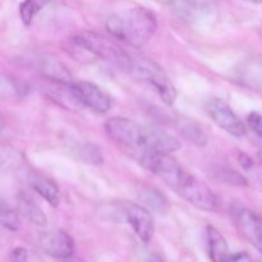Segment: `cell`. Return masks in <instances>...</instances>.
<instances>
[{
	"label": "cell",
	"instance_id": "obj_1",
	"mask_svg": "<svg viewBox=\"0 0 262 262\" xmlns=\"http://www.w3.org/2000/svg\"><path fill=\"white\" fill-rule=\"evenodd\" d=\"M104 127L107 136L133 159L147 152L171 154L181 148V142L170 133L151 125H142L128 118H110Z\"/></svg>",
	"mask_w": 262,
	"mask_h": 262
},
{
	"label": "cell",
	"instance_id": "obj_2",
	"mask_svg": "<svg viewBox=\"0 0 262 262\" xmlns=\"http://www.w3.org/2000/svg\"><path fill=\"white\" fill-rule=\"evenodd\" d=\"M110 36L136 49L143 48L158 30L155 14L147 8L135 7L109 15L105 22Z\"/></svg>",
	"mask_w": 262,
	"mask_h": 262
},
{
	"label": "cell",
	"instance_id": "obj_3",
	"mask_svg": "<svg viewBox=\"0 0 262 262\" xmlns=\"http://www.w3.org/2000/svg\"><path fill=\"white\" fill-rule=\"evenodd\" d=\"M166 186L170 187L192 206L202 211L212 212L219 209L220 200L212 189L196 177L191 176L183 168L166 183Z\"/></svg>",
	"mask_w": 262,
	"mask_h": 262
},
{
	"label": "cell",
	"instance_id": "obj_4",
	"mask_svg": "<svg viewBox=\"0 0 262 262\" xmlns=\"http://www.w3.org/2000/svg\"><path fill=\"white\" fill-rule=\"evenodd\" d=\"M72 42L79 49L97 56L105 61L128 69L132 53H128L114 37H107L97 32H83L72 38Z\"/></svg>",
	"mask_w": 262,
	"mask_h": 262
},
{
	"label": "cell",
	"instance_id": "obj_5",
	"mask_svg": "<svg viewBox=\"0 0 262 262\" xmlns=\"http://www.w3.org/2000/svg\"><path fill=\"white\" fill-rule=\"evenodd\" d=\"M127 71L130 72L137 78L143 79L145 82L150 83L166 105L171 106L176 102V87L171 83L166 72L156 61L151 60L146 56L132 54Z\"/></svg>",
	"mask_w": 262,
	"mask_h": 262
},
{
	"label": "cell",
	"instance_id": "obj_6",
	"mask_svg": "<svg viewBox=\"0 0 262 262\" xmlns=\"http://www.w3.org/2000/svg\"><path fill=\"white\" fill-rule=\"evenodd\" d=\"M205 110L210 119L229 135L234 136V137H242L247 133L245 123L235 115L232 107L222 99H217V97L210 99L205 105Z\"/></svg>",
	"mask_w": 262,
	"mask_h": 262
},
{
	"label": "cell",
	"instance_id": "obj_7",
	"mask_svg": "<svg viewBox=\"0 0 262 262\" xmlns=\"http://www.w3.org/2000/svg\"><path fill=\"white\" fill-rule=\"evenodd\" d=\"M123 216L143 243L150 242L155 232V227L152 215L147 207L128 202L123 205Z\"/></svg>",
	"mask_w": 262,
	"mask_h": 262
},
{
	"label": "cell",
	"instance_id": "obj_8",
	"mask_svg": "<svg viewBox=\"0 0 262 262\" xmlns=\"http://www.w3.org/2000/svg\"><path fill=\"white\" fill-rule=\"evenodd\" d=\"M73 90L82 106L89 107L92 112L105 114L112 107V99L109 95L92 82H73Z\"/></svg>",
	"mask_w": 262,
	"mask_h": 262
},
{
	"label": "cell",
	"instance_id": "obj_9",
	"mask_svg": "<svg viewBox=\"0 0 262 262\" xmlns=\"http://www.w3.org/2000/svg\"><path fill=\"white\" fill-rule=\"evenodd\" d=\"M234 224L238 232L262 253V217L248 209L234 211Z\"/></svg>",
	"mask_w": 262,
	"mask_h": 262
},
{
	"label": "cell",
	"instance_id": "obj_10",
	"mask_svg": "<svg viewBox=\"0 0 262 262\" xmlns=\"http://www.w3.org/2000/svg\"><path fill=\"white\" fill-rule=\"evenodd\" d=\"M40 247L43 252L55 258H69L74 252L73 239L63 230L42 233L40 237Z\"/></svg>",
	"mask_w": 262,
	"mask_h": 262
},
{
	"label": "cell",
	"instance_id": "obj_11",
	"mask_svg": "<svg viewBox=\"0 0 262 262\" xmlns=\"http://www.w3.org/2000/svg\"><path fill=\"white\" fill-rule=\"evenodd\" d=\"M37 69L46 79L59 83H73V77L68 68L58 59L51 56H43L37 60Z\"/></svg>",
	"mask_w": 262,
	"mask_h": 262
},
{
	"label": "cell",
	"instance_id": "obj_12",
	"mask_svg": "<svg viewBox=\"0 0 262 262\" xmlns=\"http://www.w3.org/2000/svg\"><path fill=\"white\" fill-rule=\"evenodd\" d=\"M169 5L174 14L186 22H197L209 13L207 4L196 0H171Z\"/></svg>",
	"mask_w": 262,
	"mask_h": 262
},
{
	"label": "cell",
	"instance_id": "obj_13",
	"mask_svg": "<svg viewBox=\"0 0 262 262\" xmlns=\"http://www.w3.org/2000/svg\"><path fill=\"white\" fill-rule=\"evenodd\" d=\"M206 247L210 260L212 262H228L232 255L225 238L214 227L206 228Z\"/></svg>",
	"mask_w": 262,
	"mask_h": 262
},
{
	"label": "cell",
	"instance_id": "obj_14",
	"mask_svg": "<svg viewBox=\"0 0 262 262\" xmlns=\"http://www.w3.org/2000/svg\"><path fill=\"white\" fill-rule=\"evenodd\" d=\"M30 186L37 194H40L49 205L53 207H58L60 204V191L56 183L51 179L46 178L43 176H35L31 177Z\"/></svg>",
	"mask_w": 262,
	"mask_h": 262
},
{
	"label": "cell",
	"instance_id": "obj_15",
	"mask_svg": "<svg viewBox=\"0 0 262 262\" xmlns=\"http://www.w3.org/2000/svg\"><path fill=\"white\" fill-rule=\"evenodd\" d=\"M18 210H19L20 215H23L26 219L30 220L33 224L45 227L46 223H48L46 215L43 214L42 210L25 194L18 197Z\"/></svg>",
	"mask_w": 262,
	"mask_h": 262
},
{
	"label": "cell",
	"instance_id": "obj_16",
	"mask_svg": "<svg viewBox=\"0 0 262 262\" xmlns=\"http://www.w3.org/2000/svg\"><path fill=\"white\" fill-rule=\"evenodd\" d=\"M140 199L148 209H151L155 212H159V214H165L169 210L168 200L158 189H145L143 192H141Z\"/></svg>",
	"mask_w": 262,
	"mask_h": 262
},
{
	"label": "cell",
	"instance_id": "obj_17",
	"mask_svg": "<svg viewBox=\"0 0 262 262\" xmlns=\"http://www.w3.org/2000/svg\"><path fill=\"white\" fill-rule=\"evenodd\" d=\"M53 0H25L19 5V18L25 26L32 25L36 15Z\"/></svg>",
	"mask_w": 262,
	"mask_h": 262
},
{
	"label": "cell",
	"instance_id": "obj_18",
	"mask_svg": "<svg viewBox=\"0 0 262 262\" xmlns=\"http://www.w3.org/2000/svg\"><path fill=\"white\" fill-rule=\"evenodd\" d=\"M179 129H181L182 135H183L187 140L191 141L192 143H194V145L205 146L207 143L206 135H204L201 128H200L196 123H192L189 122V120H182Z\"/></svg>",
	"mask_w": 262,
	"mask_h": 262
},
{
	"label": "cell",
	"instance_id": "obj_19",
	"mask_svg": "<svg viewBox=\"0 0 262 262\" xmlns=\"http://www.w3.org/2000/svg\"><path fill=\"white\" fill-rule=\"evenodd\" d=\"M212 173H214L215 178L219 179L223 183H229L233 186H247V179L230 166L225 165L215 168V171H212Z\"/></svg>",
	"mask_w": 262,
	"mask_h": 262
},
{
	"label": "cell",
	"instance_id": "obj_20",
	"mask_svg": "<svg viewBox=\"0 0 262 262\" xmlns=\"http://www.w3.org/2000/svg\"><path fill=\"white\" fill-rule=\"evenodd\" d=\"M22 154L18 150H14L12 147H3L2 150V169L5 170H14V169L19 168L23 163Z\"/></svg>",
	"mask_w": 262,
	"mask_h": 262
},
{
	"label": "cell",
	"instance_id": "obj_21",
	"mask_svg": "<svg viewBox=\"0 0 262 262\" xmlns=\"http://www.w3.org/2000/svg\"><path fill=\"white\" fill-rule=\"evenodd\" d=\"M2 225L9 232H17L20 228V220L18 212L12 210L10 207L5 206L3 204L2 206Z\"/></svg>",
	"mask_w": 262,
	"mask_h": 262
},
{
	"label": "cell",
	"instance_id": "obj_22",
	"mask_svg": "<svg viewBox=\"0 0 262 262\" xmlns=\"http://www.w3.org/2000/svg\"><path fill=\"white\" fill-rule=\"evenodd\" d=\"M12 262H43L36 253L30 252L25 247H17L10 253Z\"/></svg>",
	"mask_w": 262,
	"mask_h": 262
},
{
	"label": "cell",
	"instance_id": "obj_23",
	"mask_svg": "<svg viewBox=\"0 0 262 262\" xmlns=\"http://www.w3.org/2000/svg\"><path fill=\"white\" fill-rule=\"evenodd\" d=\"M248 127L258 136V137L262 138V114L260 113H251L247 118Z\"/></svg>",
	"mask_w": 262,
	"mask_h": 262
},
{
	"label": "cell",
	"instance_id": "obj_24",
	"mask_svg": "<svg viewBox=\"0 0 262 262\" xmlns=\"http://www.w3.org/2000/svg\"><path fill=\"white\" fill-rule=\"evenodd\" d=\"M228 262H252V258L248 253L246 252H238L235 255H230Z\"/></svg>",
	"mask_w": 262,
	"mask_h": 262
},
{
	"label": "cell",
	"instance_id": "obj_25",
	"mask_svg": "<svg viewBox=\"0 0 262 262\" xmlns=\"http://www.w3.org/2000/svg\"><path fill=\"white\" fill-rule=\"evenodd\" d=\"M239 163H241V165H242L245 169H250L251 166H252V164H253L252 160H251V159L248 158L247 155H245V154H241Z\"/></svg>",
	"mask_w": 262,
	"mask_h": 262
},
{
	"label": "cell",
	"instance_id": "obj_26",
	"mask_svg": "<svg viewBox=\"0 0 262 262\" xmlns=\"http://www.w3.org/2000/svg\"><path fill=\"white\" fill-rule=\"evenodd\" d=\"M146 262H164V261L159 255H151V256H148L147 261Z\"/></svg>",
	"mask_w": 262,
	"mask_h": 262
},
{
	"label": "cell",
	"instance_id": "obj_27",
	"mask_svg": "<svg viewBox=\"0 0 262 262\" xmlns=\"http://www.w3.org/2000/svg\"><path fill=\"white\" fill-rule=\"evenodd\" d=\"M242 2H248V3H262V0H242Z\"/></svg>",
	"mask_w": 262,
	"mask_h": 262
},
{
	"label": "cell",
	"instance_id": "obj_28",
	"mask_svg": "<svg viewBox=\"0 0 262 262\" xmlns=\"http://www.w3.org/2000/svg\"><path fill=\"white\" fill-rule=\"evenodd\" d=\"M258 156H260V160H261V163H262V151L260 154H258Z\"/></svg>",
	"mask_w": 262,
	"mask_h": 262
},
{
	"label": "cell",
	"instance_id": "obj_29",
	"mask_svg": "<svg viewBox=\"0 0 262 262\" xmlns=\"http://www.w3.org/2000/svg\"><path fill=\"white\" fill-rule=\"evenodd\" d=\"M73 262H82V261H79V260H76V261H73Z\"/></svg>",
	"mask_w": 262,
	"mask_h": 262
}]
</instances>
